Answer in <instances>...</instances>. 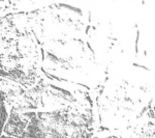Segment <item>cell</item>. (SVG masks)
Here are the masks:
<instances>
[{
  "label": "cell",
  "instance_id": "cell-1",
  "mask_svg": "<svg viewBox=\"0 0 155 138\" xmlns=\"http://www.w3.org/2000/svg\"><path fill=\"white\" fill-rule=\"evenodd\" d=\"M7 120V110L5 106V100L4 96L1 91H0V136L2 134L4 127H5V122Z\"/></svg>",
  "mask_w": 155,
  "mask_h": 138
},
{
  "label": "cell",
  "instance_id": "cell-2",
  "mask_svg": "<svg viewBox=\"0 0 155 138\" xmlns=\"http://www.w3.org/2000/svg\"><path fill=\"white\" fill-rule=\"evenodd\" d=\"M0 138H16V137H11V136H3V135H1Z\"/></svg>",
  "mask_w": 155,
  "mask_h": 138
}]
</instances>
